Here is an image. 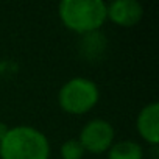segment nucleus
<instances>
[{"label": "nucleus", "instance_id": "0eeeda50", "mask_svg": "<svg viewBox=\"0 0 159 159\" xmlns=\"http://www.w3.org/2000/svg\"><path fill=\"white\" fill-rule=\"evenodd\" d=\"M108 159H143V151L137 142L122 140L111 145Z\"/></svg>", "mask_w": 159, "mask_h": 159}, {"label": "nucleus", "instance_id": "6e6552de", "mask_svg": "<svg viewBox=\"0 0 159 159\" xmlns=\"http://www.w3.org/2000/svg\"><path fill=\"white\" fill-rule=\"evenodd\" d=\"M61 156L62 159H83L84 148L78 139H69L61 147Z\"/></svg>", "mask_w": 159, "mask_h": 159}, {"label": "nucleus", "instance_id": "423d86ee", "mask_svg": "<svg viewBox=\"0 0 159 159\" xmlns=\"http://www.w3.org/2000/svg\"><path fill=\"white\" fill-rule=\"evenodd\" d=\"M137 131L151 145L159 143V105L150 103L137 116Z\"/></svg>", "mask_w": 159, "mask_h": 159}, {"label": "nucleus", "instance_id": "f257e3e1", "mask_svg": "<svg viewBox=\"0 0 159 159\" xmlns=\"http://www.w3.org/2000/svg\"><path fill=\"white\" fill-rule=\"evenodd\" d=\"M50 143L45 134L33 126L10 128L0 140L2 159H48Z\"/></svg>", "mask_w": 159, "mask_h": 159}, {"label": "nucleus", "instance_id": "f03ea898", "mask_svg": "<svg viewBox=\"0 0 159 159\" xmlns=\"http://www.w3.org/2000/svg\"><path fill=\"white\" fill-rule=\"evenodd\" d=\"M106 8L103 0H64L59 3V17L69 30L89 34L98 31L108 19Z\"/></svg>", "mask_w": 159, "mask_h": 159}, {"label": "nucleus", "instance_id": "7ed1b4c3", "mask_svg": "<svg viewBox=\"0 0 159 159\" xmlns=\"http://www.w3.org/2000/svg\"><path fill=\"white\" fill-rule=\"evenodd\" d=\"M100 92L94 81L88 78H72L59 89L58 102L59 106L75 116H81L91 111L98 102Z\"/></svg>", "mask_w": 159, "mask_h": 159}, {"label": "nucleus", "instance_id": "39448f33", "mask_svg": "<svg viewBox=\"0 0 159 159\" xmlns=\"http://www.w3.org/2000/svg\"><path fill=\"white\" fill-rule=\"evenodd\" d=\"M143 10L136 0H116L106 8V16L120 27H134L142 19Z\"/></svg>", "mask_w": 159, "mask_h": 159}, {"label": "nucleus", "instance_id": "20e7f679", "mask_svg": "<svg viewBox=\"0 0 159 159\" xmlns=\"http://www.w3.org/2000/svg\"><path fill=\"white\" fill-rule=\"evenodd\" d=\"M78 140L83 145L84 151L95 153V154L105 153L112 145L114 128L109 122L103 119H94L83 126Z\"/></svg>", "mask_w": 159, "mask_h": 159}, {"label": "nucleus", "instance_id": "1a4fd4ad", "mask_svg": "<svg viewBox=\"0 0 159 159\" xmlns=\"http://www.w3.org/2000/svg\"><path fill=\"white\" fill-rule=\"evenodd\" d=\"M8 126L5 125V123H2V122H0V140H2L5 136H7V133H8Z\"/></svg>", "mask_w": 159, "mask_h": 159}]
</instances>
